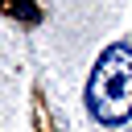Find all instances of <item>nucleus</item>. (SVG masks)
Masks as SVG:
<instances>
[{"label":"nucleus","mask_w":132,"mask_h":132,"mask_svg":"<svg viewBox=\"0 0 132 132\" xmlns=\"http://www.w3.org/2000/svg\"><path fill=\"white\" fill-rule=\"evenodd\" d=\"M87 107L99 124H124L132 116V45H107L87 82Z\"/></svg>","instance_id":"f257e3e1"}]
</instances>
